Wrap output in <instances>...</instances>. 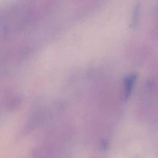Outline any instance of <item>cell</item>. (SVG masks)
Here are the masks:
<instances>
[{
    "mask_svg": "<svg viewBox=\"0 0 158 158\" xmlns=\"http://www.w3.org/2000/svg\"><path fill=\"white\" fill-rule=\"evenodd\" d=\"M135 81V77L134 75L128 76L125 78V80L123 81V87H124V93L125 96L126 98L130 96L133 86L134 85V83Z\"/></svg>",
    "mask_w": 158,
    "mask_h": 158,
    "instance_id": "6da1fadb",
    "label": "cell"
}]
</instances>
